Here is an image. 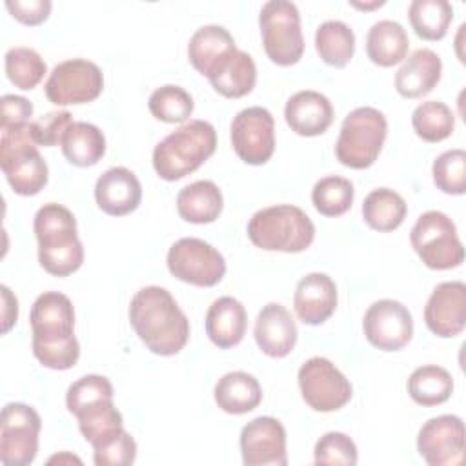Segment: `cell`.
<instances>
[{
    "label": "cell",
    "mask_w": 466,
    "mask_h": 466,
    "mask_svg": "<svg viewBox=\"0 0 466 466\" xmlns=\"http://www.w3.org/2000/svg\"><path fill=\"white\" fill-rule=\"evenodd\" d=\"M229 138L237 157L251 166L266 164L275 151V120L260 106L238 111L229 127Z\"/></svg>",
    "instance_id": "obj_14"
},
{
    "label": "cell",
    "mask_w": 466,
    "mask_h": 466,
    "mask_svg": "<svg viewBox=\"0 0 466 466\" xmlns=\"http://www.w3.org/2000/svg\"><path fill=\"white\" fill-rule=\"evenodd\" d=\"M60 146L69 164L78 167H89L104 157L106 137L95 124L73 122L67 127Z\"/></svg>",
    "instance_id": "obj_30"
},
{
    "label": "cell",
    "mask_w": 466,
    "mask_h": 466,
    "mask_svg": "<svg viewBox=\"0 0 466 466\" xmlns=\"http://www.w3.org/2000/svg\"><path fill=\"white\" fill-rule=\"evenodd\" d=\"M93 450V461L96 466H127L137 459V442L126 430Z\"/></svg>",
    "instance_id": "obj_43"
},
{
    "label": "cell",
    "mask_w": 466,
    "mask_h": 466,
    "mask_svg": "<svg viewBox=\"0 0 466 466\" xmlns=\"http://www.w3.org/2000/svg\"><path fill=\"white\" fill-rule=\"evenodd\" d=\"M351 5H355V7H359V9H373V7H380V5H384V2H382V0H375L373 4H360V2H351Z\"/></svg>",
    "instance_id": "obj_48"
},
{
    "label": "cell",
    "mask_w": 466,
    "mask_h": 466,
    "mask_svg": "<svg viewBox=\"0 0 466 466\" xmlns=\"http://www.w3.org/2000/svg\"><path fill=\"white\" fill-rule=\"evenodd\" d=\"M408 393L420 406H437L451 397L453 379L446 368L426 364L411 371L408 379Z\"/></svg>",
    "instance_id": "obj_32"
},
{
    "label": "cell",
    "mask_w": 466,
    "mask_h": 466,
    "mask_svg": "<svg viewBox=\"0 0 466 466\" xmlns=\"http://www.w3.org/2000/svg\"><path fill=\"white\" fill-rule=\"evenodd\" d=\"M406 211L404 198L390 187L373 189L362 202V218L375 231L397 229L404 222Z\"/></svg>",
    "instance_id": "obj_31"
},
{
    "label": "cell",
    "mask_w": 466,
    "mask_h": 466,
    "mask_svg": "<svg viewBox=\"0 0 466 466\" xmlns=\"http://www.w3.org/2000/svg\"><path fill=\"white\" fill-rule=\"evenodd\" d=\"M355 189L353 184L337 175L322 177L311 189V202L315 209L324 217H340L353 204Z\"/></svg>",
    "instance_id": "obj_37"
},
{
    "label": "cell",
    "mask_w": 466,
    "mask_h": 466,
    "mask_svg": "<svg viewBox=\"0 0 466 466\" xmlns=\"http://www.w3.org/2000/svg\"><path fill=\"white\" fill-rule=\"evenodd\" d=\"M0 167L16 195L31 197L46 187L49 169L38 151L33 122L0 127Z\"/></svg>",
    "instance_id": "obj_5"
},
{
    "label": "cell",
    "mask_w": 466,
    "mask_h": 466,
    "mask_svg": "<svg viewBox=\"0 0 466 466\" xmlns=\"http://www.w3.org/2000/svg\"><path fill=\"white\" fill-rule=\"evenodd\" d=\"M441 73V56L428 47H420L404 58L395 75V89L404 98H422L439 84Z\"/></svg>",
    "instance_id": "obj_23"
},
{
    "label": "cell",
    "mask_w": 466,
    "mask_h": 466,
    "mask_svg": "<svg viewBox=\"0 0 466 466\" xmlns=\"http://www.w3.org/2000/svg\"><path fill=\"white\" fill-rule=\"evenodd\" d=\"M76 420H78L80 433L93 448L106 442L107 439L115 437L118 431L124 430L122 413L115 408L113 400L102 402L98 406H93L78 413Z\"/></svg>",
    "instance_id": "obj_36"
},
{
    "label": "cell",
    "mask_w": 466,
    "mask_h": 466,
    "mask_svg": "<svg viewBox=\"0 0 466 466\" xmlns=\"http://www.w3.org/2000/svg\"><path fill=\"white\" fill-rule=\"evenodd\" d=\"M217 147V131L208 120H189L169 133L153 149V167L167 182L198 169Z\"/></svg>",
    "instance_id": "obj_4"
},
{
    "label": "cell",
    "mask_w": 466,
    "mask_h": 466,
    "mask_svg": "<svg viewBox=\"0 0 466 466\" xmlns=\"http://www.w3.org/2000/svg\"><path fill=\"white\" fill-rule=\"evenodd\" d=\"M2 115H0V127L18 126L31 122L33 115V104L18 95H4L0 100Z\"/></svg>",
    "instance_id": "obj_46"
},
{
    "label": "cell",
    "mask_w": 466,
    "mask_h": 466,
    "mask_svg": "<svg viewBox=\"0 0 466 466\" xmlns=\"http://www.w3.org/2000/svg\"><path fill=\"white\" fill-rule=\"evenodd\" d=\"M368 342L382 351H399L413 337V319L410 309L393 299L373 302L362 320Z\"/></svg>",
    "instance_id": "obj_15"
},
{
    "label": "cell",
    "mask_w": 466,
    "mask_h": 466,
    "mask_svg": "<svg viewBox=\"0 0 466 466\" xmlns=\"http://www.w3.org/2000/svg\"><path fill=\"white\" fill-rule=\"evenodd\" d=\"M95 200L104 213L122 217L138 208L142 200V186L131 169L115 166L98 177L95 184Z\"/></svg>",
    "instance_id": "obj_19"
},
{
    "label": "cell",
    "mask_w": 466,
    "mask_h": 466,
    "mask_svg": "<svg viewBox=\"0 0 466 466\" xmlns=\"http://www.w3.org/2000/svg\"><path fill=\"white\" fill-rule=\"evenodd\" d=\"M149 111L157 120H162L166 124H178L186 122L193 113V98L191 95L173 84H166L157 87L147 100Z\"/></svg>",
    "instance_id": "obj_38"
},
{
    "label": "cell",
    "mask_w": 466,
    "mask_h": 466,
    "mask_svg": "<svg viewBox=\"0 0 466 466\" xmlns=\"http://www.w3.org/2000/svg\"><path fill=\"white\" fill-rule=\"evenodd\" d=\"M315 464H335V466H355L359 453L355 442L340 431L324 433L313 450Z\"/></svg>",
    "instance_id": "obj_42"
},
{
    "label": "cell",
    "mask_w": 466,
    "mask_h": 466,
    "mask_svg": "<svg viewBox=\"0 0 466 466\" xmlns=\"http://www.w3.org/2000/svg\"><path fill=\"white\" fill-rule=\"evenodd\" d=\"M217 406L231 415H242L255 410L262 400L258 380L246 371H229L215 384Z\"/></svg>",
    "instance_id": "obj_28"
},
{
    "label": "cell",
    "mask_w": 466,
    "mask_h": 466,
    "mask_svg": "<svg viewBox=\"0 0 466 466\" xmlns=\"http://www.w3.org/2000/svg\"><path fill=\"white\" fill-rule=\"evenodd\" d=\"M224 208L222 191L211 180H197L182 187L177 195V211L180 218L191 224H211Z\"/></svg>",
    "instance_id": "obj_26"
},
{
    "label": "cell",
    "mask_w": 466,
    "mask_h": 466,
    "mask_svg": "<svg viewBox=\"0 0 466 466\" xmlns=\"http://www.w3.org/2000/svg\"><path fill=\"white\" fill-rule=\"evenodd\" d=\"M408 16L417 36L435 42L446 36L453 20V7L448 0H413Z\"/></svg>",
    "instance_id": "obj_34"
},
{
    "label": "cell",
    "mask_w": 466,
    "mask_h": 466,
    "mask_svg": "<svg viewBox=\"0 0 466 466\" xmlns=\"http://www.w3.org/2000/svg\"><path fill=\"white\" fill-rule=\"evenodd\" d=\"M284 118L300 137L322 135L333 122V106L326 95L304 89L291 95L284 107Z\"/></svg>",
    "instance_id": "obj_22"
},
{
    "label": "cell",
    "mask_w": 466,
    "mask_h": 466,
    "mask_svg": "<svg viewBox=\"0 0 466 466\" xmlns=\"http://www.w3.org/2000/svg\"><path fill=\"white\" fill-rule=\"evenodd\" d=\"M235 40L231 33L217 24L198 27L187 44V58L191 66L204 76H209L213 69L235 51Z\"/></svg>",
    "instance_id": "obj_25"
},
{
    "label": "cell",
    "mask_w": 466,
    "mask_h": 466,
    "mask_svg": "<svg viewBox=\"0 0 466 466\" xmlns=\"http://www.w3.org/2000/svg\"><path fill=\"white\" fill-rule=\"evenodd\" d=\"M248 328L246 308L233 297H218L206 313V333L220 350L237 346Z\"/></svg>",
    "instance_id": "obj_24"
},
{
    "label": "cell",
    "mask_w": 466,
    "mask_h": 466,
    "mask_svg": "<svg viewBox=\"0 0 466 466\" xmlns=\"http://www.w3.org/2000/svg\"><path fill=\"white\" fill-rule=\"evenodd\" d=\"M466 431L457 415L428 419L417 435V450L430 466H455L464 459Z\"/></svg>",
    "instance_id": "obj_16"
},
{
    "label": "cell",
    "mask_w": 466,
    "mask_h": 466,
    "mask_svg": "<svg viewBox=\"0 0 466 466\" xmlns=\"http://www.w3.org/2000/svg\"><path fill=\"white\" fill-rule=\"evenodd\" d=\"M297 317L309 326L326 322L337 308V286L326 273H308L297 282L293 295Z\"/></svg>",
    "instance_id": "obj_21"
},
{
    "label": "cell",
    "mask_w": 466,
    "mask_h": 466,
    "mask_svg": "<svg viewBox=\"0 0 466 466\" xmlns=\"http://www.w3.org/2000/svg\"><path fill=\"white\" fill-rule=\"evenodd\" d=\"M253 335L262 353L282 359L289 355L297 344V324L282 304L269 302L258 311Z\"/></svg>",
    "instance_id": "obj_20"
},
{
    "label": "cell",
    "mask_w": 466,
    "mask_h": 466,
    "mask_svg": "<svg viewBox=\"0 0 466 466\" xmlns=\"http://www.w3.org/2000/svg\"><path fill=\"white\" fill-rule=\"evenodd\" d=\"M73 124L69 111H51L42 115L38 120H33V129L38 146H58Z\"/></svg>",
    "instance_id": "obj_44"
},
{
    "label": "cell",
    "mask_w": 466,
    "mask_h": 466,
    "mask_svg": "<svg viewBox=\"0 0 466 466\" xmlns=\"http://www.w3.org/2000/svg\"><path fill=\"white\" fill-rule=\"evenodd\" d=\"M169 273L193 286H217L226 275L224 257L208 242L195 237L178 238L167 251Z\"/></svg>",
    "instance_id": "obj_11"
},
{
    "label": "cell",
    "mask_w": 466,
    "mask_h": 466,
    "mask_svg": "<svg viewBox=\"0 0 466 466\" xmlns=\"http://www.w3.org/2000/svg\"><path fill=\"white\" fill-rule=\"evenodd\" d=\"M46 73L47 66L38 51L31 47H11L5 53V75L15 87L24 91L33 89L42 82Z\"/></svg>",
    "instance_id": "obj_39"
},
{
    "label": "cell",
    "mask_w": 466,
    "mask_h": 466,
    "mask_svg": "<svg viewBox=\"0 0 466 466\" xmlns=\"http://www.w3.org/2000/svg\"><path fill=\"white\" fill-rule=\"evenodd\" d=\"M249 240L266 251L300 253L315 238L311 218L297 206L277 204L258 209L248 222Z\"/></svg>",
    "instance_id": "obj_6"
},
{
    "label": "cell",
    "mask_w": 466,
    "mask_h": 466,
    "mask_svg": "<svg viewBox=\"0 0 466 466\" xmlns=\"http://www.w3.org/2000/svg\"><path fill=\"white\" fill-rule=\"evenodd\" d=\"M129 322L146 348L162 357L177 355L189 339V320L173 295L160 286L140 288L129 302Z\"/></svg>",
    "instance_id": "obj_1"
},
{
    "label": "cell",
    "mask_w": 466,
    "mask_h": 466,
    "mask_svg": "<svg viewBox=\"0 0 466 466\" xmlns=\"http://www.w3.org/2000/svg\"><path fill=\"white\" fill-rule=\"evenodd\" d=\"M411 126L419 138L424 142H441L455 129L453 111L441 100H428L415 107Z\"/></svg>",
    "instance_id": "obj_35"
},
{
    "label": "cell",
    "mask_w": 466,
    "mask_h": 466,
    "mask_svg": "<svg viewBox=\"0 0 466 466\" xmlns=\"http://www.w3.org/2000/svg\"><path fill=\"white\" fill-rule=\"evenodd\" d=\"M262 44L268 58L277 66H293L302 58L304 36L300 13L289 0H269L258 15Z\"/></svg>",
    "instance_id": "obj_8"
},
{
    "label": "cell",
    "mask_w": 466,
    "mask_h": 466,
    "mask_svg": "<svg viewBox=\"0 0 466 466\" xmlns=\"http://www.w3.org/2000/svg\"><path fill=\"white\" fill-rule=\"evenodd\" d=\"M386 135L388 122L382 111L370 106L357 107L342 120L335 157L346 167L366 169L377 160Z\"/></svg>",
    "instance_id": "obj_7"
},
{
    "label": "cell",
    "mask_w": 466,
    "mask_h": 466,
    "mask_svg": "<svg viewBox=\"0 0 466 466\" xmlns=\"http://www.w3.org/2000/svg\"><path fill=\"white\" fill-rule=\"evenodd\" d=\"M433 184L448 195H462L466 191V151L448 149L441 153L431 166Z\"/></svg>",
    "instance_id": "obj_41"
},
{
    "label": "cell",
    "mask_w": 466,
    "mask_h": 466,
    "mask_svg": "<svg viewBox=\"0 0 466 466\" xmlns=\"http://www.w3.org/2000/svg\"><path fill=\"white\" fill-rule=\"evenodd\" d=\"M299 388L304 402L315 411H337L351 399L350 380L324 357H311L300 366Z\"/></svg>",
    "instance_id": "obj_12"
},
{
    "label": "cell",
    "mask_w": 466,
    "mask_h": 466,
    "mask_svg": "<svg viewBox=\"0 0 466 466\" xmlns=\"http://www.w3.org/2000/svg\"><path fill=\"white\" fill-rule=\"evenodd\" d=\"M113 400V384L104 375H84L75 380L66 393V406L75 417L93 406Z\"/></svg>",
    "instance_id": "obj_40"
},
{
    "label": "cell",
    "mask_w": 466,
    "mask_h": 466,
    "mask_svg": "<svg viewBox=\"0 0 466 466\" xmlns=\"http://www.w3.org/2000/svg\"><path fill=\"white\" fill-rule=\"evenodd\" d=\"M0 289H2V302H4V313H2L4 326H2V331L7 333L11 329V326L18 319V302H16V297L11 293V289L7 286H2Z\"/></svg>",
    "instance_id": "obj_47"
},
{
    "label": "cell",
    "mask_w": 466,
    "mask_h": 466,
    "mask_svg": "<svg viewBox=\"0 0 466 466\" xmlns=\"http://www.w3.org/2000/svg\"><path fill=\"white\" fill-rule=\"evenodd\" d=\"M104 75L100 67L86 58H71L56 64L44 86L46 96L56 106L87 104L100 96Z\"/></svg>",
    "instance_id": "obj_13"
},
{
    "label": "cell",
    "mask_w": 466,
    "mask_h": 466,
    "mask_svg": "<svg viewBox=\"0 0 466 466\" xmlns=\"http://www.w3.org/2000/svg\"><path fill=\"white\" fill-rule=\"evenodd\" d=\"M410 242L430 269H451L462 264L464 248L453 220L442 211L422 213L411 228Z\"/></svg>",
    "instance_id": "obj_9"
},
{
    "label": "cell",
    "mask_w": 466,
    "mask_h": 466,
    "mask_svg": "<svg viewBox=\"0 0 466 466\" xmlns=\"http://www.w3.org/2000/svg\"><path fill=\"white\" fill-rule=\"evenodd\" d=\"M33 353L51 370H69L80 357V344L73 333L75 309L67 295L46 291L36 297L29 313Z\"/></svg>",
    "instance_id": "obj_2"
},
{
    "label": "cell",
    "mask_w": 466,
    "mask_h": 466,
    "mask_svg": "<svg viewBox=\"0 0 466 466\" xmlns=\"http://www.w3.org/2000/svg\"><path fill=\"white\" fill-rule=\"evenodd\" d=\"M408 47H410L408 33L395 20H379L368 31V36H366L368 58L380 67H391L402 62L408 55Z\"/></svg>",
    "instance_id": "obj_29"
},
{
    "label": "cell",
    "mask_w": 466,
    "mask_h": 466,
    "mask_svg": "<svg viewBox=\"0 0 466 466\" xmlns=\"http://www.w3.org/2000/svg\"><path fill=\"white\" fill-rule=\"evenodd\" d=\"M7 11L25 25H38L47 20L51 13L49 0H7Z\"/></svg>",
    "instance_id": "obj_45"
},
{
    "label": "cell",
    "mask_w": 466,
    "mask_h": 466,
    "mask_svg": "<svg viewBox=\"0 0 466 466\" xmlns=\"http://www.w3.org/2000/svg\"><path fill=\"white\" fill-rule=\"evenodd\" d=\"M42 419L24 402H9L0 417V462L4 466H29L38 453Z\"/></svg>",
    "instance_id": "obj_10"
},
{
    "label": "cell",
    "mask_w": 466,
    "mask_h": 466,
    "mask_svg": "<svg viewBox=\"0 0 466 466\" xmlns=\"http://www.w3.org/2000/svg\"><path fill=\"white\" fill-rule=\"evenodd\" d=\"M240 453L246 466H286V430L275 417H257L240 431Z\"/></svg>",
    "instance_id": "obj_17"
},
{
    "label": "cell",
    "mask_w": 466,
    "mask_h": 466,
    "mask_svg": "<svg viewBox=\"0 0 466 466\" xmlns=\"http://www.w3.org/2000/svg\"><path fill=\"white\" fill-rule=\"evenodd\" d=\"M315 49L322 62L344 67L355 53L353 29L340 20H326L315 31Z\"/></svg>",
    "instance_id": "obj_33"
},
{
    "label": "cell",
    "mask_w": 466,
    "mask_h": 466,
    "mask_svg": "<svg viewBox=\"0 0 466 466\" xmlns=\"http://www.w3.org/2000/svg\"><path fill=\"white\" fill-rule=\"evenodd\" d=\"M424 322L437 337H457L466 326V284L461 280L437 284L426 302Z\"/></svg>",
    "instance_id": "obj_18"
},
{
    "label": "cell",
    "mask_w": 466,
    "mask_h": 466,
    "mask_svg": "<svg viewBox=\"0 0 466 466\" xmlns=\"http://www.w3.org/2000/svg\"><path fill=\"white\" fill-rule=\"evenodd\" d=\"M38 262L55 277L75 273L84 262V248L76 235V218L62 204H44L35 215Z\"/></svg>",
    "instance_id": "obj_3"
},
{
    "label": "cell",
    "mask_w": 466,
    "mask_h": 466,
    "mask_svg": "<svg viewBox=\"0 0 466 466\" xmlns=\"http://www.w3.org/2000/svg\"><path fill=\"white\" fill-rule=\"evenodd\" d=\"M213 89L226 98H240L253 91L257 82V66L246 51L235 49L208 76Z\"/></svg>",
    "instance_id": "obj_27"
}]
</instances>
